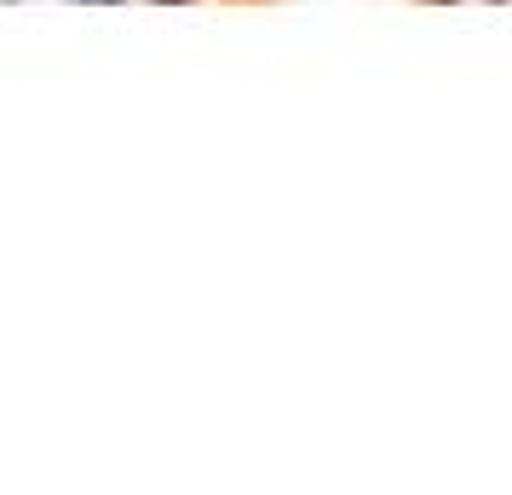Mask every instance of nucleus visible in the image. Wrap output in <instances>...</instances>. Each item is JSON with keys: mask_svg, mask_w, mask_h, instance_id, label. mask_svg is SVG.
Returning <instances> with one entry per match:
<instances>
[{"mask_svg": "<svg viewBox=\"0 0 512 495\" xmlns=\"http://www.w3.org/2000/svg\"><path fill=\"white\" fill-rule=\"evenodd\" d=\"M81 6H121V0H81Z\"/></svg>", "mask_w": 512, "mask_h": 495, "instance_id": "nucleus-1", "label": "nucleus"}, {"mask_svg": "<svg viewBox=\"0 0 512 495\" xmlns=\"http://www.w3.org/2000/svg\"><path fill=\"white\" fill-rule=\"evenodd\" d=\"M0 6H18V0H0Z\"/></svg>", "mask_w": 512, "mask_h": 495, "instance_id": "nucleus-2", "label": "nucleus"}]
</instances>
